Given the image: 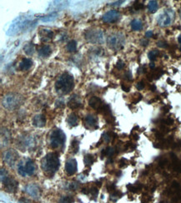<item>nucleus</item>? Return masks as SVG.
I'll list each match as a JSON object with an SVG mask.
<instances>
[{
	"mask_svg": "<svg viewBox=\"0 0 181 203\" xmlns=\"http://www.w3.org/2000/svg\"><path fill=\"white\" fill-rule=\"evenodd\" d=\"M125 76H126V78H127L128 80H131V79H132V74H131L130 71H128Z\"/></svg>",
	"mask_w": 181,
	"mask_h": 203,
	"instance_id": "nucleus-47",
	"label": "nucleus"
},
{
	"mask_svg": "<svg viewBox=\"0 0 181 203\" xmlns=\"http://www.w3.org/2000/svg\"><path fill=\"white\" fill-rule=\"evenodd\" d=\"M23 51L24 53H26L28 56H31L35 52V47H34V43H27L24 47H23Z\"/></svg>",
	"mask_w": 181,
	"mask_h": 203,
	"instance_id": "nucleus-25",
	"label": "nucleus"
},
{
	"mask_svg": "<svg viewBox=\"0 0 181 203\" xmlns=\"http://www.w3.org/2000/svg\"><path fill=\"white\" fill-rule=\"evenodd\" d=\"M51 53H52V49L48 45H44L39 50V54L42 58H47L51 54Z\"/></svg>",
	"mask_w": 181,
	"mask_h": 203,
	"instance_id": "nucleus-20",
	"label": "nucleus"
},
{
	"mask_svg": "<svg viewBox=\"0 0 181 203\" xmlns=\"http://www.w3.org/2000/svg\"><path fill=\"white\" fill-rule=\"evenodd\" d=\"M3 158H4V161L10 167H14L18 159V154L13 150H8L4 153Z\"/></svg>",
	"mask_w": 181,
	"mask_h": 203,
	"instance_id": "nucleus-10",
	"label": "nucleus"
},
{
	"mask_svg": "<svg viewBox=\"0 0 181 203\" xmlns=\"http://www.w3.org/2000/svg\"><path fill=\"white\" fill-rule=\"evenodd\" d=\"M128 187L129 191H132V192H139L141 190V188H142V186L140 185V184H137V185H134V186H133V185H128Z\"/></svg>",
	"mask_w": 181,
	"mask_h": 203,
	"instance_id": "nucleus-34",
	"label": "nucleus"
},
{
	"mask_svg": "<svg viewBox=\"0 0 181 203\" xmlns=\"http://www.w3.org/2000/svg\"><path fill=\"white\" fill-rule=\"evenodd\" d=\"M84 164L85 166L87 167H90L94 162V156L93 155H90V154H87L84 156Z\"/></svg>",
	"mask_w": 181,
	"mask_h": 203,
	"instance_id": "nucleus-30",
	"label": "nucleus"
},
{
	"mask_svg": "<svg viewBox=\"0 0 181 203\" xmlns=\"http://www.w3.org/2000/svg\"><path fill=\"white\" fill-rule=\"evenodd\" d=\"M103 139L105 142H109L112 139V134L110 132H105L103 135Z\"/></svg>",
	"mask_w": 181,
	"mask_h": 203,
	"instance_id": "nucleus-37",
	"label": "nucleus"
},
{
	"mask_svg": "<svg viewBox=\"0 0 181 203\" xmlns=\"http://www.w3.org/2000/svg\"><path fill=\"white\" fill-rule=\"evenodd\" d=\"M67 122L69 125V127L73 128V127H75L78 125V122H79V117H78V115L75 114V113H71L69 114L68 117Z\"/></svg>",
	"mask_w": 181,
	"mask_h": 203,
	"instance_id": "nucleus-21",
	"label": "nucleus"
},
{
	"mask_svg": "<svg viewBox=\"0 0 181 203\" xmlns=\"http://www.w3.org/2000/svg\"><path fill=\"white\" fill-rule=\"evenodd\" d=\"M120 19V13L117 10H110L103 16V21L106 23H113Z\"/></svg>",
	"mask_w": 181,
	"mask_h": 203,
	"instance_id": "nucleus-9",
	"label": "nucleus"
},
{
	"mask_svg": "<svg viewBox=\"0 0 181 203\" xmlns=\"http://www.w3.org/2000/svg\"><path fill=\"white\" fill-rule=\"evenodd\" d=\"M8 176H8V173L7 172V171L5 169H3V168H2L1 169V182H3Z\"/></svg>",
	"mask_w": 181,
	"mask_h": 203,
	"instance_id": "nucleus-36",
	"label": "nucleus"
},
{
	"mask_svg": "<svg viewBox=\"0 0 181 203\" xmlns=\"http://www.w3.org/2000/svg\"><path fill=\"white\" fill-rule=\"evenodd\" d=\"M84 121L85 125L87 126L88 128H98V120L94 116H86Z\"/></svg>",
	"mask_w": 181,
	"mask_h": 203,
	"instance_id": "nucleus-15",
	"label": "nucleus"
},
{
	"mask_svg": "<svg viewBox=\"0 0 181 203\" xmlns=\"http://www.w3.org/2000/svg\"><path fill=\"white\" fill-rule=\"evenodd\" d=\"M70 150L73 153H76L79 151V142L77 140H74L70 145Z\"/></svg>",
	"mask_w": 181,
	"mask_h": 203,
	"instance_id": "nucleus-33",
	"label": "nucleus"
},
{
	"mask_svg": "<svg viewBox=\"0 0 181 203\" xmlns=\"http://www.w3.org/2000/svg\"><path fill=\"white\" fill-rule=\"evenodd\" d=\"M67 50L69 53H74L77 49V43L75 40H71L70 42H68V43L66 46Z\"/></svg>",
	"mask_w": 181,
	"mask_h": 203,
	"instance_id": "nucleus-28",
	"label": "nucleus"
},
{
	"mask_svg": "<svg viewBox=\"0 0 181 203\" xmlns=\"http://www.w3.org/2000/svg\"><path fill=\"white\" fill-rule=\"evenodd\" d=\"M124 1H116V2H114L112 3H110L111 6H120L122 3H124Z\"/></svg>",
	"mask_w": 181,
	"mask_h": 203,
	"instance_id": "nucleus-44",
	"label": "nucleus"
},
{
	"mask_svg": "<svg viewBox=\"0 0 181 203\" xmlns=\"http://www.w3.org/2000/svg\"><path fill=\"white\" fill-rule=\"evenodd\" d=\"M174 20V12L173 9H165L157 18V23L160 27H168Z\"/></svg>",
	"mask_w": 181,
	"mask_h": 203,
	"instance_id": "nucleus-6",
	"label": "nucleus"
},
{
	"mask_svg": "<svg viewBox=\"0 0 181 203\" xmlns=\"http://www.w3.org/2000/svg\"><path fill=\"white\" fill-rule=\"evenodd\" d=\"M32 64H33V62L30 58H23L19 64V68H20V70L26 71L31 68Z\"/></svg>",
	"mask_w": 181,
	"mask_h": 203,
	"instance_id": "nucleus-22",
	"label": "nucleus"
},
{
	"mask_svg": "<svg viewBox=\"0 0 181 203\" xmlns=\"http://www.w3.org/2000/svg\"><path fill=\"white\" fill-rule=\"evenodd\" d=\"M43 171L49 175H54L59 167V158L56 152H50L44 156L41 164Z\"/></svg>",
	"mask_w": 181,
	"mask_h": 203,
	"instance_id": "nucleus-3",
	"label": "nucleus"
},
{
	"mask_svg": "<svg viewBox=\"0 0 181 203\" xmlns=\"http://www.w3.org/2000/svg\"><path fill=\"white\" fill-rule=\"evenodd\" d=\"M148 43H149V41L146 40V39H141L140 41V44L142 45V46H144V47H146L148 45Z\"/></svg>",
	"mask_w": 181,
	"mask_h": 203,
	"instance_id": "nucleus-45",
	"label": "nucleus"
},
{
	"mask_svg": "<svg viewBox=\"0 0 181 203\" xmlns=\"http://www.w3.org/2000/svg\"><path fill=\"white\" fill-rule=\"evenodd\" d=\"M180 19H181V10H180Z\"/></svg>",
	"mask_w": 181,
	"mask_h": 203,
	"instance_id": "nucleus-52",
	"label": "nucleus"
},
{
	"mask_svg": "<svg viewBox=\"0 0 181 203\" xmlns=\"http://www.w3.org/2000/svg\"><path fill=\"white\" fill-rule=\"evenodd\" d=\"M159 54H160V51L157 50V49H154V50H151V51L148 53V57H149V60L154 61Z\"/></svg>",
	"mask_w": 181,
	"mask_h": 203,
	"instance_id": "nucleus-32",
	"label": "nucleus"
},
{
	"mask_svg": "<svg viewBox=\"0 0 181 203\" xmlns=\"http://www.w3.org/2000/svg\"><path fill=\"white\" fill-rule=\"evenodd\" d=\"M124 62L122 61V60H119V61L117 62V64H116V68H118L119 70H121V69H123V68H124Z\"/></svg>",
	"mask_w": 181,
	"mask_h": 203,
	"instance_id": "nucleus-40",
	"label": "nucleus"
},
{
	"mask_svg": "<svg viewBox=\"0 0 181 203\" xmlns=\"http://www.w3.org/2000/svg\"><path fill=\"white\" fill-rule=\"evenodd\" d=\"M73 202H74L73 197L68 196H63V197L61 198L60 201H59V203H72Z\"/></svg>",
	"mask_w": 181,
	"mask_h": 203,
	"instance_id": "nucleus-35",
	"label": "nucleus"
},
{
	"mask_svg": "<svg viewBox=\"0 0 181 203\" xmlns=\"http://www.w3.org/2000/svg\"><path fill=\"white\" fill-rule=\"evenodd\" d=\"M66 136L64 132L61 129H55L50 135V146L54 149L62 147L65 142Z\"/></svg>",
	"mask_w": 181,
	"mask_h": 203,
	"instance_id": "nucleus-5",
	"label": "nucleus"
},
{
	"mask_svg": "<svg viewBox=\"0 0 181 203\" xmlns=\"http://www.w3.org/2000/svg\"><path fill=\"white\" fill-rule=\"evenodd\" d=\"M35 21H32V17L28 15H20L14 19L10 26L8 28L6 34L8 36H14L20 31H23L31 27V24L34 23Z\"/></svg>",
	"mask_w": 181,
	"mask_h": 203,
	"instance_id": "nucleus-1",
	"label": "nucleus"
},
{
	"mask_svg": "<svg viewBox=\"0 0 181 203\" xmlns=\"http://www.w3.org/2000/svg\"><path fill=\"white\" fill-rule=\"evenodd\" d=\"M40 35L41 38H42L43 40L46 41L50 39V38H52L54 34H53L52 31H50V30H48V29H42V31L40 32Z\"/></svg>",
	"mask_w": 181,
	"mask_h": 203,
	"instance_id": "nucleus-24",
	"label": "nucleus"
},
{
	"mask_svg": "<svg viewBox=\"0 0 181 203\" xmlns=\"http://www.w3.org/2000/svg\"><path fill=\"white\" fill-rule=\"evenodd\" d=\"M108 47L113 50H120L125 44V37L121 33L111 34L107 38Z\"/></svg>",
	"mask_w": 181,
	"mask_h": 203,
	"instance_id": "nucleus-4",
	"label": "nucleus"
},
{
	"mask_svg": "<svg viewBox=\"0 0 181 203\" xmlns=\"http://www.w3.org/2000/svg\"><path fill=\"white\" fill-rule=\"evenodd\" d=\"M25 169H26L27 174L28 176L34 175V172H35V164L34 162L31 160H28L25 163Z\"/></svg>",
	"mask_w": 181,
	"mask_h": 203,
	"instance_id": "nucleus-19",
	"label": "nucleus"
},
{
	"mask_svg": "<svg viewBox=\"0 0 181 203\" xmlns=\"http://www.w3.org/2000/svg\"><path fill=\"white\" fill-rule=\"evenodd\" d=\"M74 87V77L68 73H63L55 82L56 93L59 95H66L69 93Z\"/></svg>",
	"mask_w": 181,
	"mask_h": 203,
	"instance_id": "nucleus-2",
	"label": "nucleus"
},
{
	"mask_svg": "<svg viewBox=\"0 0 181 203\" xmlns=\"http://www.w3.org/2000/svg\"><path fill=\"white\" fill-rule=\"evenodd\" d=\"M131 28L134 31H140L143 28V23L140 19H134L131 22Z\"/></svg>",
	"mask_w": 181,
	"mask_h": 203,
	"instance_id": "nucleus-26",
	"label": "nucleus"
},
{
	"mask_svg": "<svg viewBox=\"0 0 181 203\" xmlns=\"http://www.w3.org/2000/svg\"><path fill=\"white\" fill-rule=\"evenodd\" d=\"M158 3L156 1H149V4H148V9H149V12L153 14L155 13L158 9Z\"/></svg>",
	"mask_w": 181,
	"mask_h": 203,
	"instance_id": "nucleus-27",
	"label": "nucleus"
},
{
	"mask_svg": "<svg viewBox=\"0 0 181 203\" xmlns=\"http://www.w3.org/2000/svg\"><path fill=\"white\" fill-rule=\"evenodd\" d=\"M18 172L20 176H27V171H26V169H25V165H23V163H20L19 164L18 166Z\"/></svg>",
	"mask_w": 181,
	"mask_h": 203,
	"instance_id": "nucleus-31",
	"label": "nucleus"
},
{
	"mask_svg": "<svg viewBox=\"0 0 181 203\" xmlns=\"http://www.w3.org/2000/svg\"><path fill=\"white\" fill-rule=\"evenodd\" d=\"M58 18V14L57 13H52L50 14H48L46 16H42L39 18L42 22H44V23H48V22H53L56 19Z\"/></svg>",
	"mask_w": 181,
	"mask_h": 203,
	"instance_id": "nucleus-23",
	"label": "nucleus"
},
{
	"mask_svg": "<svg viewBox=\"0 0 181 203\" xmlns=\"http://www.w3.org/2000/svg\"><path fill=\"white\" fill-rule=\"evenodd\" d=\"M21 103V97L15 93H8L3 99V106L8 110L17 108Z\"/></svg>",
	"mask_w": 181,
	"mask_h": 203,
	"instance_id": "nucleus-7",
	"label": "nucleus"
},
{
	"mask_svg": "<svg viewBox=\"0 0 181 203\" xmlns=\"http://www.w3.org/2000/svg\"><path fill=\"white\" fill-rule=\"evenodd\" d=\"M46 124V118L42 114H38L33 118V125L37 128H43Z\"/></svg>",
	"mask_w": 181,
	"mask_h": 203,
	"instance_id": "nucleus-16",
	"label": "nucleus"
},
{
	"mask_svg": "<svg viewBox=\"0 0 181 203\" xmlns=\"http://www.w3.org/2000/svg\"><path fill=\"white\" fill-rule=\"evenodd\" d=\"M64 106V102L63 101L62 99H59L55 102V107L56 108H62Z\"/></svg>",
	"mask_w": 181,
	"mask_h": 203,
	"instance_id": "nucleus-39",
	"label": "nucleus"
},
{
	"mask_svg": "<svg viewBox=\"0 0 181 203\" xmlns=\"http://www.w3.org/2000/svg\"><path fill=\"white\" fill-rule=\"evenodd\" d=\"M19 146H22L23 149L28 148V147H31L32 146H34V138L30 136H24L21 139L19 142Z\"/></svg>",
	"mask_w": 181,
	"mask_h": 203,
	"instance_id": "nucleus-17",
	"label": "nucleus"
},
{
	"mask_svg": "<svg viewBox=\"0 0 181 203\" xmlns=\"http://www.w3.org/2000/svg\"><path fill=\"white\" fill-rule=\"evenodd\" d=\"M68 106L69 108L76 109L80 108L81 106H82V103H81L79 98L78 97V96L74 95V96L70 98V100L68 101Z\"/></svg>",
	"mask_w": 181,
	"mask_h": 203,
	"instance_id": "nucleus-18",
	"label": "nucleus"
},
{
	"mask_svg": "<svg viewBox=\"0 0 181 203\" xmlns=\"http://www.w3.org/2000/svg\"><path fill=\"white\" fill-rule=\"evenodd\" d=\"M77 161L74 159V158H71L69 159L68 161H67V163L65 164V171L68 175L72 176L74 175V173L77 171Z\"/></svg>",
	"mask_w": 181,
	"mask_h": 203,
	"instance_id": "nucleus-13",
	"label": "nucleus"
},
{
	"mask_svg": "<svg viewBox=\"0 0 181 203\" xmlns=\"http://www.w3.org/2000/svg\"><path fill=\"white\" fill-rule=\"evenodd\" d=\"M136 88H137L138 90H142L143 88H144V83L143 82H138V83H137V85H136Z\"/></svg>",
	"mask_w": 181,
	"mask_h": 203,
	"instance_id": "nucleus-43",
	"label": "nucleus"
},
{
	"mask_svg": "<svg viewBox=\"0 0 181 203\" xmlns=\"http://www.w3.org/2000/svg\"><path fill=\"white\" fill-rule=\"evenodd\" d=\"M178 41H179L180 44L181 45V36H179V38H178ZM180 49H181V47H180Z\"/></svg>",
	"mask_w": 181,
	"mask_h": 203,
	"instance_id": "nucleus-51",
	"label": "nucleus"
},
{
	"mask_svg": "<svg viewBox=\"0 0 181 203\" xmlns=\"http://www.w3.org/2000/svg\"><path fill=\"white\" fill-rule=\"evenodd\" d=\"M19 203H27V202L24 199H21L20 201H19Z\"/></svg>",
	"mask_w": 181,
	"mask_h": 203,
	"instance_id": "nucleus-50",
	"label": "nucleus"
},
{
	"mask_svg": "<svg viewBox=\"0 0 181 203\" xmlns=\"http://www.w3.org/2000/svg\"><path fill=\"white\" fill-rule=\"evenodd\" d=\"M85 38L91 43H103L104 33L99 29H90L85 32Z\"/></svg>",
	"mask_w": 181,
	"mask_h": 203,
	"instance_id": "nucleus-8",
	"label": "nucleus"
},
{
	"mask_svg": "<svg viewBox=\"0 0 181 203\" xmlns=\"http://www.w3.org/2000/svg\"><path fill=\"white\" fill-rule=\"evenodd\" d=\"M149 67H150V68H154V67H155V65H154V63L152 62H150V64H149Z\"/></svg>",
	"mask_w": 181,
	"mask_h": 203,
	"instance_id": "nucleus-49",
	"label": "nucleus"
},
{
	"mask_svg": "<svg viewBox=\"0 0 181 203\" xmlns=\"http://www.w3.org/2000/svg\"><path fill=\"white\" fill-rule=\"evenodd\" d=\"M134 8L135 10H140V9H143L144 8V4L143 3H135L134 5Z\"/></svg>",
	"mask_w": 181,
	"mask_h": 203,
	"instance_id": "nucleus-38",
	"label": "nucleus"
},
{
	"mask_svg": "<svg viewBox=\"0 0 181 203\" xmlns=\"http://www.w3.org/2000/svg\"><path fill=\"white\" fill-rule=\"evenodd\" d=\"M145 37H146V38H151V37H153V31H151V30L147 31V32L145 33Z\"/></svg>",
	"mask_w": 181,
	"mask_h": 203,
	"instance_id": "nucleus-46",
	"label": "nucleus"
},
{
	"mask_svg": "<svg viewBox=\"0 0 181 203\" xmlns=\"http://www.w3.org/2000/svg\"><path fill=\"white\" fill-rule=\"evenodd\" d=\"M25 191L33 198H39L40 196V191L35 184H28L25 187Z\"/></svg>",
	"mask_w": 181,
	"mask_h": 203,
	"instance_id": "nucleus-12",
	"label": "nucleus"
},
{
	"mask_svg": "<svg viewBox=\"0 0 181 203\" xmlns=\"http://www.w3.org/2000/svg\"><path fill=\"white\" fill-rule=\"evenodd\" d=\"M157 45L160 47H162V48H164V47H168L167 43H166V42H164V41H160V42L157 43Z\"/></svg>",
	"mask_w": 181,
	"mask_h": 203,
	"instance_id": "nucleus-42",
	"label": "nucleus"
},
{
	"mask_svg": "<svg viewBox=\"0 0 181 203\" xmlns=\"http://www.w3.org/2000/svg\"><path fill=\"white\" fill-rule=\"evenodd\" d=\"M122 88H123V90H124V91H125V92H128V91H129V88L124 87V85H122Z\"/></svg>",
	"mask_w": 181,
	"mask_h": 203,
	"instance_id": "nucleus-48",
	"label": "nucleus"
},
{
	"mask_svg": "<svg viewBox=\"0 0 181 203\" xmlns=\"http://www.w3.org/2000/svg\"><path fill=\"white\" fill-rule=\"evenodd\" d=\"M114 152H115V150L114 147H108L102 151L101 155H102V156H112L114 154Z\"/></svg>",
	"mask_w": 181,
	"mask_h": 203,
	"instance_id": "nucleus-29",
	"label": "nucleus"
},
{
	"mask_svg": "<svg viewBox=\"0 0 181 203\" xmlns=\"http://www.w3.org/2000/svg\"><path fill=\"white\" fill-rule=\"evenodd\" d=\"M79 183V182H78ZM77 182H72L69 184V189L75 191L77 188H79V184Z\"/></svg>",
	"mask_w": 181,
	"mask_h": 203,
	"instance_id": "nucleus-41",
	"label": "nucleus"
},
{
	"mask_svg": "<svg viewBox=\"0 0 181 203\" xmlns=\"http://www.w3.org/2000/svg\"><path fill=\"white\" fill-rule=\"evenodd\" d=\"M88 104L91 108H93L94 109L96 110H102L103 107L104 106L103 104V102L101 101V99L98 97H93L89 99L88 101Z\"/></svg>",
	"mask_w": 181,
	"mask_h": 203,
	"instance_id": "nucleus-14",
	"label": "nucleus"
},
{
	"mask_svg": "<svg viewBox=\"0 0 181 203\" xmlns=\"http://www.w3.org/2000/svg\"><path fill=\"white\" fill-rule=\"evenodd\" d=\"M4 186V190L8 191V192H14L17 188H18V186H19V182H17L14 179H13L12 177L8 176L7 179L2 182Z\"/></svg>",
	"mask_w": 181,
	"mask_h": 203,
	"instance_id": "nucleus-11",
	"label": "nucleus"
}]
</instances>
